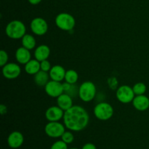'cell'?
<instances>
[{
    "label": "cell",
    "instance_id": "6da1fadb",
    "mask_svg": "<svg viewBox=\"0 0 149 149\" xmlns=\"http://www.w3.org/2000/svg\"><path fill=\"white\" fill-rule=\"evenodd\" d=\"M89 121L88 113L81 106H73L64 113V125L71 131L79 132L83 130L87 127Z\"/></svg>",
    "mask_w": 149,
    "mask_h": 149
},
{
    "label": "cell",
    "instance_id": "7a4b0ae2",
    "mask_svg": "<svg viewBox=\"0 0 149 149\" xmlns=\"http://www.w3.org/2000/svg\"><path fill=\"white\" fill-rule=\"evenodd\" d=\"M5 32L10 39H22L26 34V28L24 23L20 20H13L6 26Z\"/></svg>",
    "mask_w": 149,
    "mask_h": 149
},
{
    "label": "cell",
    "instance_id": "3957f363",
    "mask_svg": "<svg viewBox=\"0 0 149 149\" xmlns=\"http://www.w3.org/2000/svg\"><path fill=\"white\" fill-rule=\"evenodd\" d=\"M55 24L60 29L65 31L73 30L76 25V20L74 16L69 13H62L58 14L55 17Z\"/></svg>",
    "mask_w": 149,
    "mask_h": 149
},
{
    "label": "cell",
    "instance_id": "277c9868",
    "mask_svg": "<svg viewBox=\"0 0 149 149\" xmlns=\"http://www.w3.org/2000/svg\"><path fill=\"white\" fill-rule=\"evenodd\" d=\"M96 95V87L93 82L87 81L83 82L79 89V97L82 101L90 102L95 98Z\"/></svg>",
    "mask_w": 149,
    "mask_h": 149
},
{
    "label": "cell",
    "instance_id": "5b68a950",
    "mask_svg": "<svg viewBox=\"0 0 149 149\" xmlns=\"http://www.w3.org/2000/svg\"><path fill=\"white\" fill-rule=\"evenodd\" d=\"M94 114L99 120L107 121L113 115V109L109 103L102 102L95 106L94 109Z\"/></svg>",
    "mask_w": 149,
    "mask_h": 149
},
{
    "label": "cell",
    "instance_id": "8992f818",
    "mask_svg": "<svg viewBox=\"0 0 149 149\" xmlns=\"http://www.w3.org/2000/svg\"><path fill=\"white\" fill-rule=\"evenodd\" d=\"M45 132L49 138H61L65 132V125L59 122H49L45 125Z\"/></svg>",
    "mask_w": 149,
    "mask_h": 149
},
{
    "label": "cell",
    "instance_id": "52a82bcc",
    "mask_svg": "<svg viewBox=\"0 0 149 149\" xmlns=\"http://www.w3.org/2000/svg\"><path fill=\"white\" fill-rule=\"evenodd\" d=\"M116 95L119 101L122 103H131L135 97V94L132 90V87H130L128 85H122L118 87Z\"/></svg>",
    "mask_w": 149,
    "mask_h": 149
},
{
    "label": "cell",
    "instance_id": "ba28073f",
    "mask_svg": "<svg viewBox=\"0 0 149 149\" xmlns=\"http://www.w3.org/2000/svg\"><path fill=\"white\" fill-rule=\"evenodd\" d=\"M31 29L34 34L37 36H43L47 32V23L42 17H35L31 23Z\"/></svg>",
    "mask_w": 149,
    "mask_h": 149
},
{
    "label": "cell",
    "instance_id": "9c48e42d",
    "mask_svg": "<svg viewBox=\"0 0 149 149\" xmlns=\"http://www.w3.org/2000/svg\"><path fill=\"white\" fill-rule=\"evenodd\" d=\"M45 90L47 94L50 97H58L63 93V86L61 81L51 80L45 85Z\"/></svg>",
    "mask_w": 149,
    "mask_h": 149
},
{
    "label": "cell",
    "instance_id": "30bf717a",
    "mask_svg": "<svg viewBox=\"0 0 149 149\" xmlns=\"http://www.w3.org/2000/svg\"><path fill=\"white\" fill-rule=\"evenodd\" d=\"M21 73V68L15 63H9L2 67V74L6 79H14L18 77Z\"/></svg>",
    "mask_w": 149,
    "mask_h": 149
},
{
    "label": "cell",
    "instance_id": "8fae6325",
    "mask_svg": "<svg viewBox=\"0 0 149 149\" xmlns=\"http://www.w3.org/2000/svg\"><path fill=\"white\" fill-rule=\"evenodd\" d=\"M64 111L59 106H51L47 109L45 112V117L49 122H58L63 119Z\"/></svg>",
    "mask_w": 149,
    "mask_h": 149
},
{
    "label": "cell",
    "instance_id": "7c38bea8",
    "mask_svg": "<svg viewBox=\"0 0 149 149\" xmlns=\"http://www.w3.org/2000/svg\"><path fill=\"white\" fill-rule=\"evenodd\" d=\"M24 142V137L23 134L18 131H14L9 135L7 138V143L11 148L16 149L21 146Z\"/></svg>",
    "mask_w": 149,
    "mask_h": 149
},
{
    "label": "cell",
    "instance_id": "4fadbf2b",
    "mask_svg": "<svg viewBox=\"0 0 149 149\" xmlns=\"http://www.w3.org/2000/svg\"><path fill=\"white\" fill-rule=\"evenodd\" d=\"M132 103L135 109L139 111H145L149 109V98L145 95H136Z\"/></svg>",
    "mask_w": 149,
    "mask_h": 149
},
{
    "label": "cell",
    "instance_id": "5bb4252c",
    "mask_svg": "<svg viewBox=\"0 0 149 149\" xmlns=\"http://www.w3.org/2000/svg\"><path fill=\"white\" fill-rule=\"evenodd\" d=\"M65 70L61 65H56L52 67V68L49 71V77L52 80L57 81H62L65 79Z\"/></svg>",
    "mask_w": 149,
    "mask_h": 149
},
{
    "label": "cell",
    "instance_id": "9a60e30c",
    "mask_svg": "<svg viewBox=\"0 0 149 149\" xmlns=\"http://www.w3.org/2000/svg\"><path fill=\"white\" fill-rule=\"evenodd\" d=\"M15 59L17 63L20 64H26L29 61H31V55L30 50L26 48L21 47H19L15 52Z\"/></svg>",
    "mask_w": 149,
    "mask_h": 149
},
{
    "label": "cell",
    "instance_id": "2e32d148",
    "mask_svg": "<svg viewBox=\"0 0 149 149\" xmlns=\"http://www.w3.org/2000/svg\"><path fill=\"white\" fill-rule=\"evenodd\" d=\"M57 103L61 109L65 111L73 106V99L68 94L63 93L57 97Z\"/></svg>",
    "mask_w": 149,
    "mask_h": 149
},
{
    "label": "cell",
    "instance_id": "e0dca14e",
    "mask_svg": "<svg viewBox=\"0 0 149 149\" xmlns=\"http://www.w3.org/2000/svg\"><path fill=\"white\" fill-rule=\"evenodd\" d=\"M49 55H50V49L49 47L45 45H39L34 51L35 59L39 61V62L47 60Z\"/></svg>",
    "mask_w": 149,
    "mask_h": 149
},
{
    "label": "cell",
    "instance_id": "ac0fdd59",
    "mask_svg": "<svg viewBox=\"0 0 149 149\" xmlns=\"http://www.w3.org/2000/svg\"><path fill=\"white\" fill-rule=\"evenodd\" d=\"M41 70L40 62L36 59L31 60L25 64V71L28 74L35 75Z\"/></svg>",
    "mask_w": 149,
    "mask_h": 149
},
{
    "label": "cell",
    "instance_id": "d6986e66",
    "mask_svg": "<svg viewBox=\"0 0 149 149\" xmlns=\"http://www.w3.org/2000/svg\"><path fill=\"white\" fill-rule=\"evenodd\" d=\"M50 78L49 74H48L46 71H44L40 70L38 73H36L34 75V81L38 86L39 87H45L49 81V79Z\"/></svg>",
    "mask_w": 149,
    "mask_h": 149
},
{
    "label": "cell",
    "instance_id": "ffe728a7",
    "mask_svg": "<svg viewBox=\"0 0 149 149\" xmlns=\"http://www.w3.org/2000/svg\"><path fill=\"white\" fill-rule=\"evenodd\" d=\"M63 93H66L71 97H76L79 96V87H77L75 84H70L65 81L63 84Z\"/></svg>",
    "mask_w": 149,
    "mask_h": 149
},
{
    "label": "cell",
    "instance_id": "44dd1931",
    "mask_svg": "<svg viewBox=\"0 0 149 149\" xmlns=\"http://www.w3.org/2000/svg\"><path fill=\"white\" fill-rule=\"evenodd\" d=\"M21 42L23 47L26 48V49H29V50L33 49L35 47V46H36L35 38L31 34H27L26 33V35H24V36L21 39Z\"/></svg>",
    "mask_w": 149,
    "mask_h": 149
},
{
    "label": "cell",
    "instance_id": "7402d4cb",
    "mask_svg": "<svg viewBox=\"0 0 149 149\" xmlns=\"http://www.w3.org/2000/svg\"><path fill=\"white\" fill-rule=\"evenodd\" d=\"M79 74L76 71L72 69H70L66 71L65 76V80L66 82L70 84H76L78 81Z\"/></svg>",
    "mask_w": 149,
    "mask_h": 149
},
{
    "label": "cell",
    "instance_id": "603a6c76",
    "mask_svg": "<svg viewBox=\"0 0 149 149\" xmlns=\"http://www.w3.org/2000/svg\"><path fill=\"white\" fill-rule=\"evenodd\" d=\"M134 93L136 95H144L146 92L147 87L146 84L143 82H138L132 87Z\"/></svg>",
    "mask_w": 149,
    "mask_h": 149
},
{
    "label": "cell",
    "instance_id": "cb8c5ba5",
    "mask_svg": "<svg viewBox=\"0 0 149 149\" xmlns=\"http://www.w3.org/2000/svg\"><path fill=\"white\" fill-rule=\"evenodd\" d=\"M61 140L67 144L72 143L73 141H74V134L71 131H65V132L61 136Z\"/></svg>",
    "mask_w": 149,
    "mask_h": 149
},
{
    "label": "cell",
    "instance_id": "d4e9b609",
    "mask_svg": "<svg viewBox=\"0 0 149 149\" xmlns=\"http://www.w3.org/2000/svg\"><path fill=\"white\" fill-rule=\"evenodd\" d=\"M50 149H68V144L65 143L62 140L61 141H58L51 146Z\"/></svg>",
    "mask_w": 149,
    "mask_h": 149
},
{
    "label": "cell",
    "instance_id": "484cf974",
    "mask_svg": "<svg viewBox=\"0 0 149 149\" xmlns=\"http://www.w3.org/2000/svg\"><path fill=\"white\" fill-rule=\"evenodd\" d=\"M7 61H8V55L7 52L1 49L0 51V65L3 67L7 63Z\"/></svg>",
    "mask_w": 149,
    "mask_h": 149
},
{
    "label": "cell",
    "instance_id": "4316f807",
    "mask_svg": "<svg viewBox=\"0 0 149 149\" xmlns=\"http://www.w3.org/2000/svg\"><path fill=\"white\" fill-rule=\"evenodd\" d=\"M40 66H41V70L44 71H46V72L49 71L51 68H52L50 62H49V61H47V60H45V61H41Z\"/></svg>",
    "mask_w": 149,
    "mask_h": 149
},
{
    "label": "cell",
    "instance_id": "83f0119b",
    "mask_svg": "<svg viewBox=\"0 0 149 149\" xmlns=\"http://www.w3.org/2000/svg\"><path fill=\"white\" fill-rule=\"evenodd\" d=\"M108 84H109V87H110L111 89L115 90V89H116L118 85L117 79H116V78H115V77H111V78H109V80H108Z\"/></svg>",
    "mask_w": 149,
    "mask_h": 149
},
{
    "label": "cell",
    "instance_id": "f1b7e54d",
    "mask_svg": "<svg viewBox=\"0 0 149 149\" xmlns=\"http://www.w3.org/2000/svg\"><path fill=\"white\" fill-rule=\"evenodd\" d=\"M81 149H97V148H96L95 144L91 143H87L83 146Z\"/></svg>",
    "mask_w": 149,
    "mask_h": 149
},
{
    "label": "cell",
    "instance_id": "f546056e",
    "mask_svg": "<svg viewBox=\"0 0 149 149\" xmlns=\"http://www.w3.org/2000/svg\"><path fill=\"white\" fill-rule=\"evenodd\" d=\"M7 106L1 104V106H0V113H1V115L5 114V113H7Z\"/></svg>",
    "mask_w": 149,
    "mask_h": 149
},
{
    "label": "cell",
    "instance_id": "4dcf8cb0",
    "mask_svg": "<svg viewBox=\"0 0 149 149\" xmlns=\"http://www.w3.org/2000/svg\"><path fill=\"white\" fill-rule=\"evenodd\" d=\"M28 1H29L30 4H33V5H36V4H39L42 0H28Z\"/></svg>",
    "mask_w": 149,
    "mask_h": 149
},
{
    "label": "cell",
    "instance_id": "1f68e13d",
    "mask_svg": "<svg viewBox=\"0 0 149 149\" xmlns=\"http://www.w3.org/2000/svg\"><path fill=\"white\" fill-rule=\"evenodd\" d=\"M70 149H79V148H70Z\"/></svg>",
    "mask_w": 149,
    "mask_h": 149
}]
</instances>
